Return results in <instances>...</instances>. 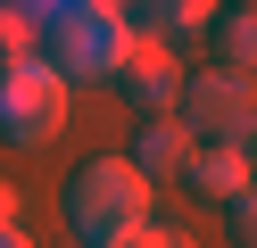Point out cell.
I'll use <instances>...</instances> for the list:
<instances>
[{"label": "cell", "mask_w": 257, "mask_h": 248, "mask_svg": "<svg viewBox=\"0 0 257 248\" xmlns=\"http://www.w3.org/2000/svg\"><path fill=\"white\" fill-rule=\"evenodd\" d=\"M25 17H34V33H50V66L67 83L116 75L133 58V42H141L133 9H116V0H50V9H25Z\"/></svg>", "instance_id": "cell-1"}, {"label": "cell", "mask_w": 257, "mask_h": 248, "mask_svg": "<svg viewBox=\"0 0 257 248\" xmlns=\"http://www.w3.org/2000/svg\"><path fill=\"white\" fill-rule=\"evenodd\" d=\"M150 215H158V198H150V182H141L124 157H91V165H75V174H67V223L83 231V248L133 240Z\"/></svg>", "instance_id": "cell-2"}, {"label": "cell", "mask_w": 257, "mask_h": 248, "mask_svg": "<svg viewBox=\"0 0 257 248\" xmlns=\"http://www.w3.org/2000/svg\"><path fill=\"white\" fill-rule=\"evenodd\" d=\"M67 91H75V83L58 75L50 58L0 66V141H17V149L58 141V124H67Z\"/></svg>", "instance_id": "cell-3"}, {"label": "cell", "mask_w": 257, "mask_h": 248, "mask_svg": "<svg viewBox=\"0 0 257 248\" xmlns=\"http://www.w3.org/2000/svg\"><path fill=\"white\" fill-rule=\"evenodd\" d=\"M174 116H183L191 141H240L249 149V75H224V66H199V75H183V99H174Z\"/></svg>", "instance_id": "cell-4"}, {"label": "cell", "mask_w": 257, "mask_h": 248, "mask_svg": "<svg viewBox=\"0 0 257 248\" xmlns=\"http://www.w3.org/2000/svg\"><path fill=\"white\" fill-rule=\"evenodd\" d=\"M116 91L141 108V124H150V116H174V99H183V66L166 58V42H150V33H141L133 58L116 66Z\"/></svg>", "instance_id": "cell-5"}, {"label": "cell", "mask_w": 257, "mask_h": 248, "mask_svg": "<svg viewBox=\"0 0 257 248\" xmlns=\"http://www.w3.org/2000/svg\"><path fill=\"white\" fill-rule=\"evenodd\" d=\"M183 182L199 198H216V207H232V198H249V149L240 141H199L183 157Z\"/></svg>", "instance_id": "cell-6"}, {"label": "cell", "mask_w": 257, "mask_h": 248, "mask_svg": "<svg viewBox=\"0 0 257 248\" xmlns=\"http://www.w3.org/2000/svg\"><path fill=\"white\" fill-rule=\"evenodd\" d=\"M191 149H199V141L183 132V116H150V124L133 132V157H124V165H133V174L158 190L166 174H183V157H191Z\"/></svg>", "instance_id": "cell-7"}, {"label": "cell", "mask_w": 257, "mask_h": 248, "mask_svg": "<svg viewBox=\"0 0 257 248\" xmlns=\"http://www.w3.org/2000/svg\"><path fill=\"white\" fill-rule=\"evenodd\" d=\"M207 25H216V42H224V75H249V50H257V25H249V9H216L207 17Z\"/></svg>", "instance_id": "cell-8"}, {"label": "cell", "mask_w": 257, "mask_h": 248, "mask_svg": "<svg viewBox=\"0 0 257 248\" xmlns=\"http://www.w3.org/2000/svg\"><path fill=\"white\" fill-rule=\"evenodd\" d=\"M150 17V42H166V33H207V0H158V9H141Z\"/></svg>", "instance_id": "cell-9"}, {"label": "cell", "mask_w": 257, "mask_h": 248, "mask_svg": "<svg viewBox=\"0 0 257 248\" xmlns=\"http://www.w3.org/2000/svg\"><path fill=\"white\" fill-rule=\"evenodd\" d=\"M34 42H42V33H34V17H25V9H0V66L34 58Z\"/></svg>", "instance_id": "cell-10"}, {"label": "cell", "mask_w": 257, "mask_h": 248, "mask_svg": "<svg viewBox=\"0 0 257 248\" xmlns=\"http://www.w3.org/2000/svg\"><path fill=\"white\" fill-rule=\"evenodd\" d=\"M116 248H199L191 231H174V223H141L133 240H116Z\"/></svg>", "instance_id": "cell-11"}, {"label": "cell", "mask_w": 257, "mask_h": 248, "mask_svg": "<svg viewBox=\"0 0 257 248\" xmlns=\"http://www.w3.org/2000/svg\"><path fill=\"white\" fill-rule=\"evenodd\" d=\"M17 215H25V198H17V182L0 174V231H17Z\"/></svg>", "instance_id": "cell-12"}, {"label": "cell", "mask_w": 257, "mask_h": 248, "mask_svg": "<svg viewBox=\"0 0 257 248\" xmlns=\"http://www.w3.org/2000/svg\"><path fill=\"white\" fill-rule=\"evenodd\" d=\"M0 248H34V240H25V231H0Z\"/></svg>", "instance_id": "cell-13"}]
</instances>
